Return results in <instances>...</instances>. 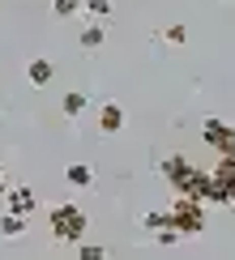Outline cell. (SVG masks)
I'll list each match as a JSON object with an SVG mask.
<instances>
[{"mask_svg": "<svg viewBox=\"0 0 235 260\" xmlns=\"http://www.w3.org/2000/svg\"><path fill=\"white\" fill-rule=\"evenodd\" d=\"M81 9H85V13H90L94 21H103L107 13H111V0H85V5H81Z\"/></svg>", "mask_w": 235, "mask_h": 260, "instance_id": "14", "label": "cell"}, {"mask_svg": "<svg viewBox=\"0 0 235 260\" xmlns=\"http://www.w3.org/2000/svg\"><path fill=\"white\" fill-rule=\"evenodd\" d=\"M180 239H184V235H180L175 226H163V231H154V243H158V247H175Z\"/></svg>", "mask_w": 235, "mask_h": 260, "instance_id": "12", "label": "cell"}, {"mask_svg": "<svg viewBox=\"0 0 235 260\" xmlns=\"http://www.w3.org/2000/svg\"><path fill=\"white\" fill-rule=\"evenodd\" d=\"M5 192H9V179H5V171H0V201H5Z\"/></svg>", "mask_w": 235, "mask_h": 260, "instance_id": "18", "label": "cell"}, {"mask_svg": "<svg viewBox=\"0 0 235 260\" xmlns=\"http://www.w3.org/2000/svg\"><path fill=\"white\" fill-rule=\"evenodd\" d=\"M141 226H145V231H163V226H167V209H163V213H145Z\"/></svg>", "mask_w": 235, "mask_h": 260, "instance_id": "17", "label": "cell"}, {"mask_svg": "<svg viewBox=\"0 0 235 260\" xmlns=\"http://www.w3.org/2000/svg\"><path fill=\"white\" fill-rule=\"evenodd\" d=\"M163 179L175 188V197H192V201H205V192H210V171L205 167H197V162H188L184 154H171L163 158Z\"/></svg>", "mask_w": 235, "mask_h": 260, "instance_id": "1", "label": "cell"}, {"mask_svg": "<svg viewBox=\"0 0 235 260\" xmlns=\"http://www.w3.org/2000/svg\"><path fill=\"white\" fill-rule=\"evenodd\" d=\"M77 260H107V252L99 243H77Z\"/></svg>", "mask_w": 235, "mask_h": 260, "instance_id": "15", "label": "cell"}, {"mask_svg": "<svg viewBox=\"0 0 235 260\" xmlns=\"http://www.w3.org/2000/svg\"><path fill=\"white\" fill-rule=\"evenodd\" d=\"M85 103H90V99H85L81 90H69V94H64V99H60V111L69 115V120H77V115L85 111Z\"/></svg>", "mask_w": 235, "mask_h": 260, "instance_id": "10", "label": "cell"}, {"mask_svg": "<svg viewBox=\"0 0 235 260\" xmlns=\"http://www.w3.org/2000/svg\"><path fill=\"white\" fill-rule=\"evenodd\" d=\"M99 128H103L107 137H115V133L124 128V107H120V103H103V107H99Z\"/></svg>", "mask_w": 235, "mask_h": 260, "instance_id": "7", "label": "cell"}, {"mask_svg": "<svg viewBox=\"0 0 235 260\" xmlns=\"http://www.w3.org/2000/svg\"><path fill=\"white\" fill-rule=\"evenodd\" d=\"M64 175H69L73 188H90V183H94V171L85 167V162H69V171H64Z\"/></svg>", "mask_w": 235, "mask_h": 260, "instance_id": "11", "label": "cell"}, {"mask_svg": "<svg viewBox=\"0 0 235 260\" xmlns=\"http://www.w3.org/2000/svg\"><path fill=\"white\" fill-rule=\"evenodd\" d=\"M51 13L56 17H73V13H81V0H51Z\"/></svg>", "mask_w": 235, "mask_h": 260, "instance_id": "13", "label": "cell"}, {"mask_svg": "<svg viewBox=\"0 0 235 260\" xmlns=\"http://www.w3.org/2000/svg\"><path fill=\"white\" fill-rule=\"evenodd\" d=\"M163 39H167V43H175V47H184V43H188V30H184V26H167V30H163Z\"/></svg>", "mask_w": 235, "mask_h": 260, "instance_id": "16", "label": "cell"}, {"mask_svg": "<svg viewBox=\"0 0 235 260\" xmlns=\"http://www.w3.org/2000/svg\"><path fill=\"white\" fill-rule=\"evenodd\" d=\"M167 226H175L180 235H201L205 231V201H192V197H175L167 209Z\"/></svg>", "mask_w": 235, "mask_h": 260, "instance_id": "3", "label": "cell"}, {"mask_svg": "<svg viewBox=\"0 0 235 260\" xmlns=\"http://www.w3.org/2000/svg\"><path fill=\"white\" fill-rule=\"evenodd\" d=\"M201 141H205L210 149H218V154H227V149H235V128L227 120H218V115H210V120L201 124Z\"/></svg>", "mask_w": 235, "mask_h": 260, "instance_id": "4", "label": "cell"}, {"mask_svg": "<svg viewBox=\"0 0 235 260\" xmlns=\"http://www.w3.org/2000/svg\"><path fill=\"white\" fill-rule=\"evenodd\" d=\"M77 43H81L85 51H99L103 43H107V26H103V21H90V26L81 30V39H77Z\"/></svg>", "mask_w": 235, "mask_h": 260, "instance_id": "9", "label": "cell"}, {"mask_svg": "<svg viewBox=\"0 0 235 260\" xmlns=\"http://www.w3.org/2000/svg\"><path fill=\"white\" fill-rule=\"evenodd\" d=\"M26 226H30V218L0 209V235H5V239H21V235H26Z\"/></svg>", "mask_w": 235, "mask_h": 260, "instance_id": "8", "label": "cell"}, {"mask_svg": "<svg viewBox=\"0 0 235 260\" xmlns=\"http://www.w3.org/2000/svg\"><path fill=\"white\" fill-rule=\"evenodd\" d=\"M47 231H51V239L56 243H81L85 239V213H81V205H51V213H47Z\"/></svg>", "mask_w": 235, "mask_h": 260, "instance_id": "2", "label": "cell"}, {"mask_svg": "<svg viewBox=\"0 0 235 260\" xmlns=\"http://www.w3.org/2000/svg\"><path fill=\"white\" fill-rule=\"evenodd\" d=\"M0 205H5L9 213H21V218H35V209H39V197H35V188H9Z\"/></svg>", "mask_w": 235, "mask_h": 260, "instance_id": "5", "label": "cell"}, {"mask_svg": "<svg viewBox=\"0 0 235 260\" xmlns=\"http://www.w3.org/2000/svg\"><path fill=\"white\" fill-rule=\"evenodd\" d=\"M51 77H56V64H51V60H30L26 64V81L30 85H35V90H43V85H51Z\"/></svg>", "mask_w": 235, "mask_h": 260, "instance_id": "6", "label": "cell"}]
</instances>
